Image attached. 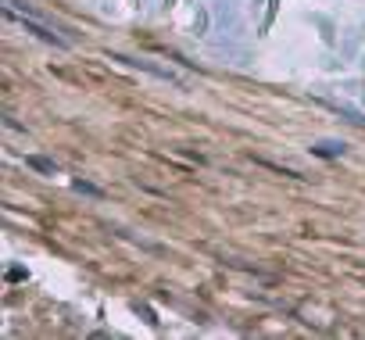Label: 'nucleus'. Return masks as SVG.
Masks as SVG:
<instances>
[{
  "label": "nucleus",
  "mask_w": 365,
  "mask_h": 340,
  "mask_svg": "<svg viewBox=\"0 0 365 340\" xmlns=\"http://www.w3.org/2000/svg\"><path fill=\"white\" fill-rule=\"evenodd\" d=\"M215 18H219V25L229 29V36H243V22H240V15H236V4H233V0H219V4H215Z\"/></svg>",
  "instance_id": "1"
},
{
  "label": "nucleus",
  "mask_w": 365,
  "mask_h": 340,
  "mask_svg": "<svg viewBox=\"0 0 365 340\" xmlns=\"http://www.w3.org/2000/svg\"><path fill=\"white\" fill-rule=\"evenodd\" d=\"M22 25L29 29V33H36L43 43H54V47H69V40H61L57 33H50V29H47V25H40L36 18H22Z\"/></svg>",
  "instance_id": "2"
},
{
  "label": "nucleus",
  "mask_w": 365,
  "mask_h": 340,
  "mask_svg": "<svg viewBox=\"0 0 365 340\" xmlns=\"http://www.w3.org/2000/svg\"><path fill=\"white\" fill-rule=\"evenodd\" d=\"M312 150L319 154V158H337V154L344 150V143H337V140H322V143H315Z\"/></svg>",
  "instance_id": "3"
},
{
  "label": "nucleus",
  "mask_w": 365,
  "mask_h": 340,
  "mask_svg": "<svg viewBox=\"0 0 365 340\" xmlns=\"http://www.w3.org/2000/svg\"><path fill=\"white\" fill-rule=\"evenodd\" d=\"M25 165L36 169V172H43V176H54V162H50V158H40V154H29Z\"/></svg>",
  "instance_id": "4"
},
{
  "label": "nucleus",
  "mask_w": 365,
  "mask_h": 340,
  "mask_svg": "<svg viewBox=\"0 0 365 340\" xmlns=\"http://www.w3.org/2000/svg\"><path fill=\"white\" fill-rule=\"evenodd\" d=\"M76 190H83V194H94V197H101V190L94 187V183H83V179L76 183Z\"/></svg>",
  "instance_id": "5"
},
{
  "label": "nucleus",
  "mask_w": 365,
  "mask_h": 340,
  "mask_svg": "<svg viewBox=\"0 0 365 340\" xmlns=\"http://www.w3.org/2000/svg\"><path fill=\"white\" fill-rule=\"evenodd\" d=\"M165 4H172V0H165Z\"/></svg>",
  "instance_id": "6"
}]
</instances>
